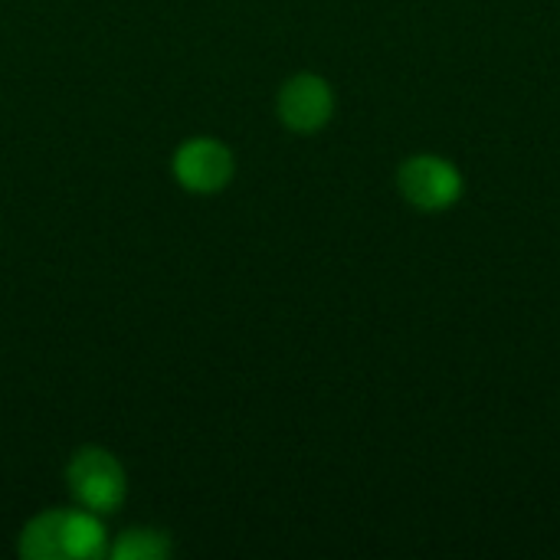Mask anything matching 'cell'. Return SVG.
<instances>
[{
	"instance_id": "cell-3",
	"label": "cell",
	"mask_w": 560,
	"mask_h": 560,
	"mask_svg": "<svg viewBox=\"0 0 560 560\" xmlns=\"http://www.w3.org/2000/svg\"><path fill=\"white\" fill-rule=\"evenodd\" d=\"M66 482H69L72 499L95 515L118 512L128 495V476L121 463L108 450H98V446H85L69 459Z\"/></svg>"
},
{
	"instance_id": "cell-4",
	"label": "cell",
	"mask_w": 560,
	"mask_h": 560,
	"mask_svg": "<svg viewBox=\"0 0 560 560\" xmlns=\"http://www.w3.org/2000/svg\"><path fill=\"white\" fill-rule=\"evenodd\" d=\"M279 121L295 135H315L322 131L335 115V92L328 79L315 72H299L279 89Z\"/></svg>"
},
{
	"instance_id": "cell-5",
	"label": "cell",
	"mask_w": 560,
	"mask_h": 560,
	"mask_svg": "<svg viewBox=\"0 0 560 560\" xmlns=\"http://www.w3.org/2000/svg\"><path fill=\"white\" fill-rule=\"evenodd\" d=\"M174 177L190 194H220L233 180V154L217 138H190L174 151Z\"/></svg>"
},
{
	"instance_id": "cell-2",
	"label": "cell",
	"mask_w": 560,
	"mask_h": 560,
	"mask_svg": "<svg viewBox=\"0 0 560 560\" xmlns=\"http://www.w3.org/2000/svg\"><path fill=\"white\" fill-rule=\"evenodd\" d=\"M397 190L420 213H446L463 200L466 177L443 154H413L397 167Z\"/></svg>"
},
{
	"instance_id": "cell-1",
	"label": "cell",
	"mask_w": 560,
	"mask_h": 560,
	"mask_svg": "<svg viewBox=\"0 0 560 560\" xmlns=\"http://www.w3.org/2000/svg\"><path fill=\"white\" fill-rule=\"evenodd\" d=\"M20 555L30 560H98L108 555L95 512H43L20 532Z\"/></svg>"
},
{
	"instance_id": "cell-6",
	"label": "cell",
	"mask_w": 560,
	"mask_h": 560,
	"mask_svg": "<svg viewBox=\"0 0 560 560\" xmlns=\"http://www.w3.org/2000/svg\"><path fill=\"white\" fill-rule=\"evenodd\" d=\"M112 560H164L171 558V538L158 528H128L108 548Z\"/></svg>"
}]
</instances>
